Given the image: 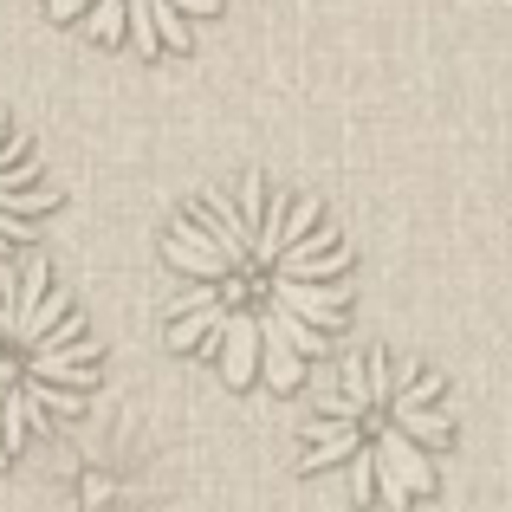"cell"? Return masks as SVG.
<instances>
[{
	"instance_id": "3957f363",
	"label": "cell",
	"mask_w": 512,
	"mask_h": 512,
	"mask_svg": "<svg viewBox=\"0 0 512 512\" xmlns=\"http://www.w3.org/2000/svg\"><path fill=\"white\" fill-rule=\"evenodd\" d=\"M104 383V350L72 286L39 253L0 260V454H20L39 428L78 422Z\"/></svg>"
},
{
	"instance_id": "5b68a950",
	"label": "cell",
	"mask_w": 512,
	"mask_h": 512,
	"mask_svg": "<svg viewBox=\"0 0 512 512\" xmlns=\"http://www.w3.org/2000/svg\"><path fill=\"white\" fill-rule=\"evenodd\" d=\"M52 208H59V182L39 163L33 137L0 111V247H26L46 234Z\"/></svg>"
},
{
	"instance_id": "6da1fadb",
	"label": "cell",
	"mask_w": 512,
	"mask_h": 512,
	"mask_svg": "<svg viewBox=\"0 0 512 512\" xmlns=\"http://www.w3.org/2000/svg\"><path fill=\"white\" fill-rule=\"evenodd\" d=\"M163 266L175 273L163 299L169 344L214 357L234 389L266 383L273 396L305 383L357 299L331 208L266 175L195 188L163 227Z\"/></svg>"
},
{
	"instance_id": "277c9868",
	"label": "cell",
	"mask_w": 512,
	"mask_h": 512,
	"mask_svg": "<svg viewBox=\"0 0 512 512\" xmlns=\"http://www.w3.org/2000/svg\"><path fill=\"white\" fill-rule=\"evenodd\" d=\"M59 26H78L91 46H130L137 59L188 52L195 26L221 13V0H46Z\"/></svg>"
},
{
	"instance_id": "7a4b0ae2",
	"label": "cell",
	"mask_w": 512,
	"mask_h": 512,
	"mask_svg": "<svg viewBox=\"0 0 512 512\" xmlns=\"http://www.w3.org/2000/svg\"><path fill=\"white\" fill-rule=\"evenodd\" d=\"M454 454V409L428 363L357 350L299 422V474H344L357 500L409 512Z\"/></svg>"
}]
</instances>
